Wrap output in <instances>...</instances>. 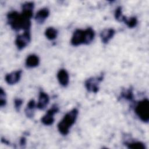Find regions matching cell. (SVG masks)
Returning <instances> with one entry per match:
<instances>
[{
	"instance_id": "cell-20",
	"label": "cell",
	"mask_w": 149,
	"mask_h": 149,
	"mask_svg": "<svg viewBox=\"0 0 149 149\" xmlns=\"http://www.w3.org/2000/svg\"><path fill=\"white\" fill-rule=\"evenodd\" d=\"M115 17L119 22H122L124 15L122 14V8L121 6H118L115 11Z\"/></svg>"
},
{
	"instance_id": "cell-17",
	"label": "cell",
	"mask_w": 149,
	"mask_h": 149,
	"mask_svg": "<svg viewBox=\"0 0 149 149\" xmlns=\"http://www.w3.org/2000/svg\"><path fill=\"white\" fill-rule=\"evenodd\" d=\"M58 35V31L56 29L52 27H48L45 31V36L49 40H54Z\"/></svg>"
},
{
	"instance_id": "cell-14",
	"label": "cell",
	"mask_w": 149,
	"mask_h": 149,
	"mask_svg": "<svg viewBox=\"0 0 149 149\" xmlns=\"http://www.w3.org/2000/svg\"><path fill=\"white\" fill-rule=\"evenodd\" d=\"M40 63L39 57L35 54L29 55L26 59L25 65L28 68H33L37 67Z\"/></svg>"
},
{
	"instance_id": "cell-4",
	"label": "cell",
	"mask_w": 149,
	"mask_h": 149,
	"mask_svg": "<svg viewBox=\"0 0 149 149\" xmlns=\"http://www.w3.org/2000/svg\"><path fill=\"white\" fill-rule=\"evenodd\" d=\"M135 113L139 118L144 123L149 121V101L144 98L140 101L135 107Z\"/></svg>"
},
{
	"instance_id": "cell-13",
	"label": "cell",
	"mask_w": 149,
	"mask_h": 149,
	"mask_svg": "<svg viewBox=\"0 0 149 149\" xmlns=\"http://www.w3.org/2000/svg\"><path fill=\"white\" fill-rule=\"evenodd\" d=\"M34 3L33 2H26L22 5V13L31 19L33 14Z\"/></svg>"
},
{
	"instance_id": "cell-2",
	"label": "cell",
	"mask_w": 149,
	"mask_h": 149,
	"mask_svg": "<svg viewBox=\"0 0 149 149\" xmlns=\"http://www.w3.org/2000/svg\"><path fill=\"white\" fill-rule=\"evenodd\" d=\"M95 31L91 27L86 30L76 29L73 33L70 43L73 46H79L81 44L88 45L94 40Z\"/></svg>"
},
{
	"instance_id": "cell-24",
	"label": "cell",
	"mask_w": 149,
	"mask_h": 149,
	"mask_svg": "<svg viewBox=\"0 0 149 149\" xmlns=\"http://www.w3.org/2000/svg\"><path fill=\"white\" fill-rule=\"evenodd\" d=\"M1 141H2V143H5V144H8L9 143V142L8 140H6L5 139H3V137H2V139H1Z\"/></svg>"
},
{
	"instance_id": "cell-7",
	"label": "cell",
	"mask_w": 149,
	"mask_h": 149,
	"mask_svg": "<svg viewBox=\"0 0 149 149\" xmlns=\"http://www.w3.org/2000/svg\"><path fill=\"white\" fill-rule=\"evenodd\" d=\"M59 111V107L57 105L54 104L52 107L48 109L45 115H44L41 119V122L46 126H50L54 122V115Z\"/></svg>"
},
{
	"instance_id": "cell-18",
	"label": "cell",
	"mask_w": 149,
	"mask_h": 149,
	"mask_svg": "<svg viewBox=\"0 0 149 149\" xmlns=\"http://www.w3.org/2000/svg\"><path fill=\"white\" fill-rule=\"evenodd\" d=\"M122 22H123L129 28H134L137 24V19L135 16H133L131 17H127L126 16H124Z\"/></svg>"
},
{
	"instance_id": "cell-21",
	"label": "cell",
	"mask_w": 149,
	"mask_h": 149,
	"mask_svg": "<svg viewBox=\"0 0 149 149\" xmlns=\"http://www.w3.org/2000/svg\"><path fill=\"white\" fill-rule=\"evenodd\" d=\"M6 93L3 90V89L1 87L0 88V107L1 108L6 105Z\"/></svg>"
},
{
	"instance_id": "cell-9",
	"label": "cell",
	"mask_w": 149,
	"mask_h": 149,
	"mask_svg": "<svg viewBox=\"0 0 149 149\" xmlns=\"http://www.w3.org/2000/svg\"><path fill=\"white\" fill-rule=\"evenodd\" d=\"M49 102V95L44 91H41L39 93L38 101L37 104V108L40 110H44L48 105Z\"/></svg>"
},
{
	"instance_id": "cell-22",
	"label": "cell",
	"mask_w": 149,
	"mask_h": 149,
	"mask_svg": "<svg viewBox=\"0 0 149 149\" xmlns=\"http://www.w3.org/2000/svg\"><path fill=\"white\" fill-rule=\"evenodd\" d=\"M23 100L20 98H15L14 100L15 108L17 112H19L21 108V107L23 104Z\"/></svg>"
},
{
	"instance_id": "cell-8",
	"label": "cell",
	"mask_w": 149,
	"mask_h": 149,
	"mask_svg": "<svg viewBox=\"0 0 149 149\" xmlns=\"http://www.w3.org/2000/svg\"><path fill=\"white\" fill-rule=\"evenodd\" d=\"M22 73V70H17L16 71H13L10 73H8L5 77V81L9 85H13L16 84L20 80Z\"/></svg>"
},
{
	"instance_id": "cell-15",
	"label": "cell",
	"mask_w": 149,
	"mask_h": 149,
	"mask_svg": "<svg viewBox=\"0 0 149 149\" xmlns=\"http://www.w3.org/2000/svg\"><path fill=\"white\" fill-rule=\"evenodd\" d=\"M36 107H37V105L36 104L35 101L33 99L30 100L27 103L26 108H25V110H24L26 116L28 118L31 119L33 118L34 115V111H35Z\"/></svg>"
},
{
	"instance_id": "cell-5",
	"label": "cell",
	"mask_w": 149,
	"mask_h": 149,
	"mask_svg": "<svg viewBox=\"0 0 149 149\" xmlns=\"http://www.w3.org/2000/svg\"><path fill=\"white\" fill-rule=\"evenodd\" d=\"M103 79V74L97 77H91L87 79L84 82L86 90L89 92L97 93L99 90V84L102 81Z\"/></svg>"
},
{
	"instance_id": "cell-1",
	"label": "cell",
	"mask_w": 149,
	"mask_h": 149,
	"mask_svg": "<svg viewBox=\"0 0 149 149\" xmlns=\"http://www.w3.org/2000/svg\"><path fill=\"white\" fill-rule=\"evenodd\" d=\"M6 18L8 24L15 31L20 30H23L24 31H30L31 19L22 13H19L16 11H12L7 14Z\"/></svg>"
},
{
	"instance_id": "cell-19",
	"label": "cell",
	"mask_w": 149,
	"mask_h": 149,
	"mask_svg": "<svg viewBox=\"0 0 149 149\" xmlns=\"http://www.w3.org/2000/svg\"><path fill=\"white\" fill-rule=\"evenodd\" d=\"M120 96L122 98H124L128 101H133L134 98V95L133 93V89L132 88H129L128 89H126L123 90L121 92Z\"/></svg>"
},
{
	"instance_id": "cell-6",
	"label": "cell",
	"mask_w": 149,
	"mask_h": 149,
	"mask_svg": "<svg viewBox=\"0 0 149 149\" xmlns=\"http://www.w3.org/2000/svg\"><path fill=\"white\" fill-rule=\"evenodd\" d=\"M31 41L30 31H24L22 34L17 36L15 39V45L19 50H22L27 47Z\"/></svg>"
},
{
	"instance_id": "cell-23",
	"label": "cell",
	"mask_w": 149,
	"mask_h": 149,
	"mask_svg": "<svg viewBox=\"0 0 149 149\" xmlns=\"http://www.w3.org/2000/svg\"><path fill=\"white\" fill-rule=\"evenodd\" d=\"M20 146L22 148H24L26 144V139L24 137H22L19 141Z\"/></svg>"
},
{
	"instance_id": "cell-10",
	"label": "cell",
	"mask_w": 149,
	"mask_h": 149,
	"mask_svg": "<svg viewBox=\"0 0 149 149\" xmlns=\"http://www.w3.org/2000/svg\"><path fill=\"white\" fill-rule=\"evenodd\" d=\"M57 79L59 84L63 87H66L69 82L68 72L65 69H61L57 73Z\"/></svg>"
},
{
	"instance_id": "cell-16",
	"label": "cell",
	"mask_w": 149,
	"mask_h": 149,
	"mask_svg": "<svg viewBox=\"0 0 149 149\" xmlns=\"http://www.w3.org/2000/svg\"><path fill=\"white\" fill-rule=\"evenodd\" d=\"M126 147L129 149H146L144 143L141 141H136L132 142H126L125 143Z\"/></svg>"
},
{
	"instance_id": "cell-11",
	"label": "cell",
	"mask_w": 149,
	"mask_h": 149,
	"mask_svg": "<svg viewBox=\"0 0 149 149\" xmlns=\"http://www.w3.org/2000/svg\"><path fill=\"white\" fill-rule=\"evenodd\" d=\"M115 34V30L112 28L105 29L100 33V38L104 44H107L113 38Z\"/></svg>"
},
{
	"instance_id": "cell-12",
	"label": "cell",
	"mask_w": 149,
	"mask_h": 149,
	"mask_svg": "<svg viewBox=\"0 0 149 149\" xmlns=\"http://www.w3.org/2000/svg\"><path fill=\"white\" fill-rule=\"evenodd\" d=\"M49 15V10L47 8L40 9L35 16V20L38 24H42Z\"/></svg>"
},
{
	"instance_id": "cell-3",
	"label": "cell",
	"mask_w": 149,
	"mask_h": 149,
	"mask_svg": "<svg viewBox=\"0 0 149 149\" xmlns=\"http://www.w3.org/2000/svg\"><path fill=\"white\" fill-rule=\"evenodd\" d=\"M78 114V109L74 108L64 115L58 124V130L60 134L63 136H66L69 133L70 128L76 122Z\"/></svg>"
}]
</instances>
